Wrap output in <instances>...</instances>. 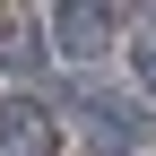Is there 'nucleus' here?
Listing matches in <instances>:
<instances>
[{"instance_id": "f257e3e1", "label": "nucleus", "mask_w": 156, "mask_h": 156, "mask_svg": "<svg viewBox=\"0 0 156 156\" xmlns=\"http://www.w3.org/2000/svg\"><path fill=\"white\" fill-rule=\"evenodd\" d=\"M52 35H61V52H78V61L104 52L113 44V0H61L52 9Z\"/></svg>"}, {"instance_id": "f03ea898", "label": "nucleus", "mask_w": 156, "mask_h": 156, "mask_svg": "<svg viewBox=\"0 0 156 156\" xmlns=\"http://www.w3.org/2000/svg\"><path fill=\"white\" fill-rule=\"evenodd\" d=\"M0 147H17V156H52V122L35 104H9L0 113Z\"/></svg>"}, {"instance_id": "7ed1b4c3", "label": "nucleus", "mask_w": 156, "mask_h": 156, "mask_svg": "<svg viewBox=\"0 0 156 156\" xmlns=\"http://www.w3.org/2000/svg\"><path fill=\"white\" fill-rule=\"evenodd\" d=\"M139 78H147V95H156V44H147V52H139Z\"/></svg>"}]
</instances>
